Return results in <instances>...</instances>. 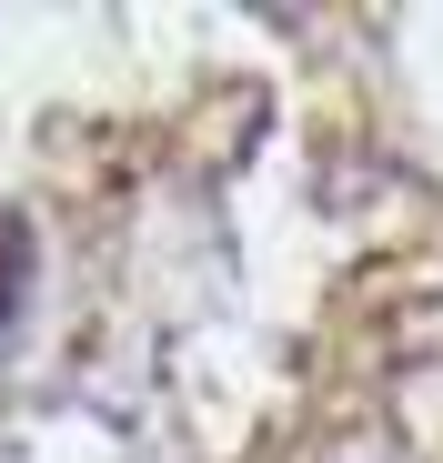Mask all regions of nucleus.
Listing matches in <instances>:
<instances>
[{"mask_svg": "<svg viewBox=\"0 0 443 463\" xmlns=\"http://www.w3.org/2000/svg\"><path fill=\"white\" fill-rule=\"evenodd\" d=\"M21 282H31V222L0 202V333H11V313H21Z\"/></svg>", "mask_w": 443, "mask_h": 463, "instance_id": "obj_1", "label": "nucleus"}]
</instances>
